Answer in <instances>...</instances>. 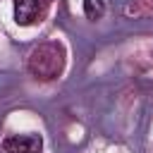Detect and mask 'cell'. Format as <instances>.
Listing matches in <instances>:
<instances>
[{
    "label": "cell",
    "mask_w": 153,
    "mask_h": 153,
    "mask_svg": "<svg viewBox=\"0 0 153 153\" xmlns=\"http://www.w3.org/2000/svg\"><path fill=\"white\" fill-rule=\"evenodd\" d=\"M62 48L57 43H43L29 55V69L38 79H55L62 72Z\"/></svg>",
    "instance_id": "obj_1"
},
{
    "label": "cell",
    "mask_w": 153,
    "mask_h": 153,
    "mask_svg": "<svg viewBox=\"0 0 153 153\" xmlns=\"http://www.w3.org/2000/svg\"><path fill=\"white\" fill-rule=\"evenodd\" d=\"M45 14V0H14V19L22 26L41 22Z\"/></svg>",
    "instance_id": "obj_2"
},
{
    "label": "cell",
    "mask_w": 153,
    "mask_h": 153,
    "mask_svg": "<svg viewBox=\"0 0 153 153\" xmlns=\"http://www.w3.org/2000/svg\"><path fill=\"white\" fill-rule=\"evenodd\" d=\"M2 148L7 153H41L43 151V141L36 134H29V136H7L2 141Z\"/></svg>",
    "instance_id": "obj_3"
},
{
    "label": "cell",
    "mask_w": 153,
    "mask_h": 153,
    "mask_svg": "<svg viewBox=\"0 0 153 153\" xmlns=\"http://www.w3.org/2000/svg\"><path fill=\"white\" fill-rule=\"evenodd\" d=\"M105 12V5L103 0H84V14L88 19H100Z\"/></svg>",
    "instance_id": "obj_4"
}]
</instances>
